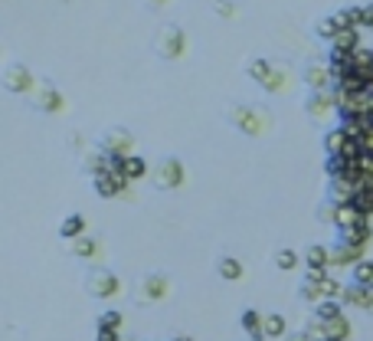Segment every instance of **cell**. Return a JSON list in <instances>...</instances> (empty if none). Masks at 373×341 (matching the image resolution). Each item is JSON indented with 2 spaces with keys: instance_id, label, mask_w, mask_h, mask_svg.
Masks as SVG:
<instances>
[{
  "instance_id": "cell-19",
  "label": "cell",
  "mask_w": 373,
  "mask_h": 341,
  "mask_svg": "<svg viewBox=\"0 0 373 341\" xmlns=\"http://www.w3.org/2000/svg\"><path fill=\"white\" fill-rule=\"evenodd\" d=\"M350 141V131L344 125H334L327 135H324V151H327V158L331 154H344V148H347Z\"/></svg>"
},
{
  "instance_id": "cell-6",
  "label": "cell",
  "mask_w": 373,
  "mask_h": 341,
  "mask_svg": "<svg viewBox=\"0 0 373 341\" xmlns=\"http://www.w3.org/2000/svg\"><path fill=\"white\" fill-rule=\"evenodd\" d=\"M0 82H3V89L7 92H13V95H33L39 89L37 76H33V69H26L23 63H10L7 69H3V76H0Z\"/></svg>"
},
{
  "instance_id": "cell-12",
  "label": "cell",
  "mask_w": 373,
  "mask_h": 341,
  "mask_svg": "<svg viewBox=\"0 0 373 341\" xmlns=\"http://www.w3.org/2000/svg\"><path fill=\"white\" fill-rule=\"evenodd\" d=\"M363 259H367V250L354 246V243L337 240L334 246H331V269H354V266L363 263Z\"/></svg>"
},
{
  "instance_id": "cell-21",
  "label": "cell",
  "mask_w": 373,
  "mask_h": 341,
  "mask_svg": "<svg viewBox=\"0 0 373 341\" xmlns=\"http://www.w3.org/2000/svg\"><path fill=\"white\" fill-rule=\"evenodd\" d=\"M122 174L135 184V181H141V177L151 174V167H148V161H144L141 154H131V158H122Z\"/></svg>"
},
{
  "instance_id": "cell-8",
  "label": "cell",
  "mask_w": 373,
  "mask_h": 341,
  "mask_svg": "<svg viewBox=\"0 0 373 341\" xmlns=\"http://www.w3.org/2000/svg\"><path fill=\"white\" fill-rule=\"evenodd\" d=\"M99 148L105 154H112V158H131L137 154V138L128 131V128H108V131H102L99 138Z\"/></svg>"
},
{
  "instance_id": "cell-23",
  "label": "cell",
  "mask_w": 373,
  "mask_h": 341,
  "mask_svg": "<svg viewBox=\"0 0 373 341\" xmlns=\"http://www.w3.org/2000/svg\"><path fill=\"white\" fill-rule=\"evenodd\" d=\"M285 89H288V69L285 66H275L272 76L262 82V92H269V95H282Z\"/></svg>"
},
{
  "instance_id": "cell-7",
  "label": "cell",
  "mask_w": 373,
  "mask_h": 341,
  "mask_svg": "<svg viewBox=\"0 0 373 341\" xmlns=\"http://www.w3.org/2000/svg\"><path fill=\"white\" fill-rule=\"evenodd\" d=\"M171 295V279L164 276V273H148V276H141V282H137L135 289V299L141 305H157L164 302Z\"/></svg>"
},
{
  "instance_id": "cell-14",
  "label": "cell",
  "mask_w": 373,
  "mask_h": 341,
  "mask_svg": "<svg viewBox=\"0 0 373 341\" xmlns=\"http://www.w3.org/2000/svg\"><path fill=\"white\" fill-rule=\"evenodd\" d=\"M33 105L46 115H62L66 112V95H62L56 86H39L33 92Z\"/></svg>"
},
{
  "instance_id": "cell-28",
  "label": "cell",
  "mask_w": 373,
  "mask_h": 341,
  "mask_svg": "<svg viewBox=\"0 0 373 341\" xmlns=\"http://www.w3.org/2000/svg\"><path fill=\"white\" fill-rule=\"evenodd\" d=\"M301 302H308V305H321L324 302V292H321V282H314V279H301Z\"/></svg>"
},
{
  "instance_id": "cell-33",
  "label": "cell",
  "mask_w": 373,
  "mask_h": 341,
  "mask_svg": "<svg viewBox=\"0 0 373 341\" xmlns=\"http://www.w3.org/2000/svg\"><path fill=\"white\" fill-rule=\"evenodd\" d=\"M122 312H115V308H105L99 315V329H115V331H122Z\"/></svg>"
},
{
  "instance_id": "cell-40",
  "label": "cell",
  "mask_w": 373,
  "mask_h": 341,
  "mask_svg": "<svg viewBox=\"0 0 373 341\" xmlns=\"http://www.w3.org/2000/svg\"><path fill=\"white\" fill-rule=\"evenodd\" d=\"M151 3H157V7H164V3H167V0H151Z\"/></svg>"
},
{
  "instance_id": "cell-16",
  "label": "cell",
  "mask_w": 373,
  "mask_h": 341,
  "mask_svg": "<svg viewBox=\"0 0 373 341\" xmlns=\"http://www.w3.org/2000/svg\"><path fill=\"white\" fill-rule=\"evenodd\" d=\"M239 329L249 335V341H269V335H265V315L256 312V308H242Z\"/></svg>"
},
{
  "instance_id": "cell-38",
  "label": "cell",
  "mask_w": 373,
  "mask_h": 341,
  "mask_svg": "<svg viewBox=\"0 0 373 341\" xmlns=\"http://www.w3.org/2000/svg\"><path fill=\"white\" fill-rule=\"evenodd\" d=\"M282 341H314V338H311L308 331H288V335H285Z\"/></svg>"
},
{
  "instance_id": "cell-11",
  "label": "cell",
  "mask_w": 373,
  "mask_h": 341,
  "mask_svg": "<svg viewBox=\"0 0 373 341\" xmlns=\"http://www.w3.org/2000/svg\"><path fill=\"white\" fill-rule=\"evenodd\" d=\"M66 250H69V256L86 259V263H102V259H105V243H102L99 237H88V233L79 237V240H69Z\"/></svg>"
},
{
  "instance_id": "cell-41",
  "label": "cell",
  "mask_w": 373,
  "mask_h": 341,
  "mask_svg": "<svg viewBox=\"0 0 373 341\" xmlns=\"http://www.w3.org/2000/svg\"><path fill=\"white\" fill-rule=\"evenodd\" d=\"M174 341H190V338H174Z\"/></svg>"
},
{
  "instance_id": "cell-1",
  "label": "cell",
  "mask_w": 373,
  "mask_h": 341,
  "mask_svg": "<svg viewBox=\"0 0 373 341\" xmlns=\"http://www.w3.org/2000/svg\"><path fill=\"white\" fill-rule=\"evenodd\" d=\"M226 122L236 128L239 135H246L252 141L269 138L275 131V115L269 109H262V105H233L226 112Z\"/></svg>"
},
{
  "instance_id": "cell-2",
  "label": "cell",
  "mask_w": 373,
  "mask_h": 341,
  "mask_svg": "<svg viewBox=\"0 0 373 341\" xmlns=\"http://www.w3.org/2000/svg\"><path fill=\"white\" fill-rule=\"evenodd\" d=\"M86 292L92 299H99V302H115L124 292V282L118 273L105 269V266H95V269H88L86 276Z\"/></svg>"
},
{
  "instance_id": "cell-18",
  "label": "cell",
  "mask_w": 373,
  "mask_h": 341,
  "mask_svg": "<svg viewBox=\"0 0 373 341\" xmlns=\"http://www.w3.org/2000/svg\"><path fill=\"white\" fill-rule=\"evenodd\" d=\"M305 269H331V246L311 243L305 250Z\"/></svg>"
},
{
  "instance_id": "cell-26",
  "label": "cell",
  "mask_w": 373,
  "mask_h": 341,
  "mask_svg": "<svg viewBox=\"0 0 373 341\" xmlns=\"http://www.w3.org/2000/svg\"><path fill=\"white\" fill-rule=\"evenodd\" d=\"M337 240H344V243H354V246H361V250H370L373 230H370V223H363V227H354V230H347V233H341Z\"/></svg>"
},
{
  "instance_id": "cell-4",
  "label": "cell",
  "mask_w": 373,
  "mask_h": 341,
  "mask_svg": "<svg viewBox=\"0 0 373 341\" xmlns=\"http://www.w3.org/2000/svg\"><path fill=\"white\" fill-rule=\"evenodd\" d=\"M151 181H154V187L167 190V194H174V190H184L186 187V167L180 158H161L157 167L151 171Z\"/></svg>"
},
{
  "instance_id": "cell-32",
  "label": "cell",
  "mask_w": 373,
  "mask_h": 341,
  "mask_svg": "<svg viewBox=\"0 0 373 341\" xmlns=\"http://www.w3.org/2000/svg\"><path fill=\"white\" fill-rule=\"evenodd\" d=\"M337 315H344V305H341V302H321V305H314V318H321V322H327V318H337Z\"/></svg>"
},
{
  "instance_id": "cell-13",
  "label": "cell",
  "mask_w": 373,
  "mask_h": 341,
  "mask_svg": "<svg viewBox=\"0 0 373 341\" xmlns=\"http://www.w3.org/2000/svg\"><path fill=\"white\" fill-rule=\"evenodd\" d=\"M363 223H370V216L363 214L357 203H337L334 223H331V227H337V233H347L354 227H363Z\"/></svg>"
},
{
  "instance_id": "cell-15",
  "label": "cell",
  "mask_w": 373,
  "mask_h": 341,
  "mask_svg": "<svg viewBox=\"0 0 373 341\" xmlns=\"http://www.w3.org/2000/svg\"><path fill=\"white\" fill-rule=\"evenodd\" d=\"M357 181L354 177H327V201L334 203H354L357 201Z\"/></svg>"
},
{
  "instance_id": "cell-42",
  "label": "cell",
  "mask_w": 373,
  "mask_h": 341,
  "mask_svg": "<svg viewBox=\"0 0 373 341\" xmlns=\"http://www.w3.org/2000/svg\"><path fill=\"white\" fill-rule=\"evenodd\" d=\"M347 341H354V338H347Z\"/></svg>"
},
{
  "instance_id": "cell-35",
  "label": "cell",
  "mask_w": 373,
  "mask_h": 341,
  "mask_svg": "<svg viewBox=\"0 0 373 341\" xmlns=\"http://www.w3.org/2000/svg\"><path fill=\"white\" fill-rule=\"evenodd\" d=\"M357 167H361V171H363V174H367V177H373V154H367V151H363L361 158H357Z\"/></svg>"
},
{
  "instance_id": "cell-9",
  "label": "cell",
  "mask_w": 373,
  "mask_h": 341,
  "mask_svg": "<svg viewBox=\"0 0 373 341\" xmlns=\"http://www.w3.org/2000/svg\"><path fill=\"white\" fill-rule=\"evenodd\" d=\"M305 115H308L311 122H327L331 115H337L334 92H308V99H305Z\"/></svg>"
},
{
  "instance_id": "cell-39",
  "label": "cell",
  "mask_w": 373,
  "mask_h": 341,
  "mask_svg": "<svg viewBox=\"0 0 373 341\" xmlns=\"http://www.w3.org/2000/svg\"><path fill=\"white\" fill-rule=\"evenodd\" d=\"M363 151H367V154H373V128H370V131H367V135H363Z\"/></svg>"
},
{
  "instance_id": "cell-20",
  "label": "cell",
  "mask_w": 373,
  "mask_h": 341,
  "mask_svg": "<svg viewBox=\"0 0 373 341\" xmlns=\"http://www.w3.org/2000/svg\"><path fill=\"white\" fill-rule=\"evenodd\" d=\"M59 237L66 243L69 240H79V237H86V216L82 214H69L66 220L59 223Z\"/></svg>"
},
{
  "instance_id": "cell-22",
  "label": "cell",
  "mask_w": 373,
  "mask_h": 341,
  "mask_svg": "<svg viewBox=\"0 0 373 341\" xmlns=\"http://www.w3.org/2000/svg\"><path fill=\"white\" fill-rule=\"evenodd\" d=\"M272 69H275V63L272 59H262V56H252V59H249L246 63V76L252 79V82H265V79L272 76Z\"/></svg>"
},
{
  "instance_id": "cell-34",
  "label": "cell",
  "mask_w": 373,
  "mask_h": 341,
  "mask_svg": "<svg viewBox=\"0 0 373 341\" xmlns=\"http://www.w3.org/2000/svg\"><path fill=\"white\" fill-rule=\"evenodd\" d=\"M334 210H337L334 201H324L321 207H318V220H324V223H334Z\"/></svg>"
},
{
  "instance_id": "cell-25",
  "label": "cell",
  "mask_w": 373,
  "mask_h": 341,
  "mask_svg": "<svg viewBox=\"0 0 373 341\" xmlns=\"http://www.w3.org/2000/svg\"><path fill=\"white\" fill-rule=\"evenodd\" d=\"M361 30H341L334 37V43H331V50H341V53H354L361 50Z\"/></svg>"
},
{
  "instance_id": "cell-43",
  "label": "cell",
  "mask_w": 373,
  "mask_h": 341,
  "mask_svg": "<svg viewBox=\"0 0 373 341\" xmlns=\"http://www.w3.org/2000/svg\"><path fill=\"white\" fill-rule=\"evenodd\" d=\"M370 30H373V26H370Z\"/></svg>"
},
{
  "instance_id": "cell-37",
  "label": "cell",
  "mask_w": 373,
  "mask_h": 341,
  "mask_svg": "<svg viewBox=\"0 0 373 341\" xmlns=\"http://www.w3.org/2000/svg\"><path fill=\"white\" fill-rule=\"evenodd\" d=\"M213 3H216V10L223 13V17H233V13H236V10H233V3H229V0H213Z\"/></svg>"
},
{
  "instance_id": "cell-24",
  "label": "cell",
  "mask_w": 373,
  "mask_h": 341,
  "mask_svg": "<svg viewBox=\"0 0 373 341\" xmlns=\"http://www.w3.org/2000/svg\"><path fill=\"white\" fill-rule=\"evenodd\" d=\"M272 263H275V269H278V273H295V269L301 266V256L295 253V250H288V246H282V250H275Z\"/></svg>"
},
{
  "instance_id": "cell-31",
  "label": "cell",
  "mask_w": 373,
  "mask_h": 341,
  "mask_svg": "<svg viewBox=\"0 0 373 341\" xmlns=\"http://www.w3.org/2000/svg\"><path fill=\"white\" fill-rule=\"evenodd\" d=\"M354 203H357V207H361L367 216H373V177L367 181V184H363L361 190H357V201H354Z\"/></svg>"
},
{
  "instance_id": "cell-27",
  "label": "cell",
  "mask_w": 373,
  "mask_h": 341,
  "mask_svg": "<svg viewBox=\"0 0 373 341\" xmlns=\"http://www.w3.org/2000/svg\"><path fill=\"white\" fill-rule=\"evenodd\" d=\"M350 282H357L363 289H373V259H363L350 269Z\"/></svg>"
},
{
  "instance_id": "cell-29",
  "label": "cell",
  "mask_w": 373,
  "mask_h": 341,
  "mask_svg": "<svg viewBox=\"0 0 373 341\" xmlns=\"http://www.w3.org/2000/svg\"><path fill=\"white\" fill-rule=\"evenodd\" d=\"M265 335H269V338H285V335H288L285 315H278V312H269V315H265Z\"/></svg>"
},
{
  "instance_id": "cell-5",
  "label": "cell",
  "mask_w": 373,
  "mask_h": 341,
  "mask_svg": "<svg viewBox=\"0 0 373 341\" xmlns=\"http://www.w3.org/2000/svg\"><path fill=\"white\" fill-rule=\"evenodd\" d=\"M314 341H347L350 335H354V329H350V318L347 315H337V318H327V322H321V318L311 315L308 329H305Z\"/></svg>"
},
{
  "instance_id": "cell-36",
  "label": "cell",
  "mask_w": 373,
  "mask_h": 341,
  "mask_svg": "<svg viewBox=\"0 0 373 341\" xmlns=\"http://www.w3.org/2000/svg\"><path fill=\"white\" fill-rule=\"evenodd\" d=\"M95 341H122V335L115 329H95Z\"/></svg>"
},
{
  "instance_id": "cell-10",
  "label": "cell",
  "mask_w": 373,
  "mask_h": 341,
  "mask_svg": "<svg viewBox=\"0 0 373 341\" xmlns=\"http://www.w3.org/2000/svg\"><path fill=\"white\" fill-rule=\"evenodd\" d=\"M301 82L308 86V92H331L334 89V73L327 63H308L301 69Z\"/></svg>"
},
{
  "instance_id": "cell-3",
  "label": "cell",
  "mask_w": 373,
  "mask_h": 341,
  "mask_svg": "<svg viewBox=\"0 0 373 341\" xmlns=\"http://www.w3.org/2000/svg\"><path fill=\"white\" fill-rule=\"evenodd\" d=\"M186 50H190V39H186V33L177 24H164L161 30H157V37H154V53H157L161 59L177 63V59L186 56Z\"/></svg>"
},
{
  "instance_id": "cell-30",
  "label": "cell",
  "mask_w": 373,
  "mask_h": 341,
  "mask_svg": "<svg viewBox=\"0 0 373 341\" xmlns=\"http://www.w3.org/2000/svg\"><path fill=\"white\" fill-rule=\"evenodd\" d=\"M337 33H341V26H337L334 17H321V20L314 24V37L318 39H331V43H334Z\"/></svg>"
},
{
  "instance_id": "cell-17",
  "label": "cell",
  "mask_w": 373,
  "mask_h": 341,
  "mask_svg": "<svg viewBox=\"0 0 373 341\" xmlns=\"http://www.w3.org/2000/svg\"><path fill=\"white\" fill-rule=\"evenodd\" d=\"M216 273H220V279H226V282H239V279L246 276V266H242V259H236V256H220V259H216Z\"/></svg>"
}]
</instances>
